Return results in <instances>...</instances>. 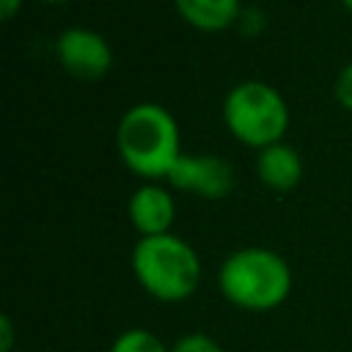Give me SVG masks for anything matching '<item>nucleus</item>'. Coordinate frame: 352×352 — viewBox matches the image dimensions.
Segmentation results:
<instances>
[{
  "label": "nucleus",
  "mask_w": 352,
  "mask_h": 352,
  "mask_svg": "<svg viewBox=\"0 0 352 352\" xmlns=\"http://www.w3.org/2000/svg\"><path fill=\"white\" fill-rule=\"evenodd\" d=\"M116 146L124 165L151 182L168 179L184 154L173 113L157 102H138L124 110L116 129Z\"/></svg>",
  "instance_id": "f257e3e1"
},
{
  "label": "nucleus",
  "mask_w": 352,
  "mask_h": 352,
  "mask_svg": "<svg viewBox=\"0 0 352 352\" xmlns=\"http://www.w3.org/2000/svg\"><path fill=\"white\" fill-rule=\"evenodd\" d=\"M223 297L242 311H272L292 292V267L270 248L248 245L226 256L217 272Z\"/></svg>",
  "instance_id": "f03ea898"
},
{
  "label": "nucleus",
  "mask_w": 352,
  "mask_h": 352,
  "mask_svg": "<svg viewBox=\"0 0 352 352\" xmlns=\"http://www.w3.org/2000/svg\"><path fill=\"white\" fill-rule=\"evenodd\" d=\"M132 272L146 294L160 302H182L201 283V258L195 248L176 234L140 236L132 248Z\"/></svg>",
  "instance_id": "7ed1b4c3"
},
{
  "label": "nucleus",
  "mask_w": 352,
  "mask_h": 352,
  "mask_svg": "<svg viewBox=\"0 0 352 352\" xmlns=\"http://www.w3.org/2000/svg\"><path fill=\"white\" fill-rule=\"evenodd\" d=\"M223 121L231 135L253 148L283 140L289 126V104L283 94L264 80H242L223 99Z\"/></svg>",
  "instance_id": "20e7f679"
},
{
  "label": "nucleus",
  "mask_w": 352,
  "mask_h": 352,
  "mask_svg": "<svg viewBox=\"0 0 352 352\" xmlns=\"http://www.w3.org/2000/svg\"><path fill=\"white\" fill-rule=\"evenodd\" d=\"M55 58L69 74L82 77V80L102 77L113 66V50L107 44V38L82 25H72L58 33Z\"/></svg>",
  "instance_id": "39448f33"
},
{
  "label": "nucleus",
  "mask_w": 352,
  "mask_h": 352,
  "mask_svg": "<svg viewBox=\"0 0 352 352\" xmlns=\"http://www.w3.org/2000/svg\"><path fill=\"white\" fill-rule=\"evenodd\" d=\"M168 182L176 190L195 192L201 198H226L234 184V170L217 154H182L168 173Z\"/></svg>",
  "instance_id": "423d86ee"
},
{
  "label": "nucleus",
  "mask_w": 352,
  "mask_h": 352,
  "mask_svg": "<svg viewBox=\"0 0 352 352\" xmlns=\"http://www.w3.org/2000/svg\"><path fill=\"white\" fill-rule=\"evenodd\" d=\"M126 212H129V223L140 236L170 234V226L176 220V201L162 184L146 182L129 195Z\"/></svg>",
  "instance_id": "0eeeda50"
},
{
  "label": "nucleus",
  "mask_w": 352,
  "mask_h": 352,
  "mask_svg": "<svg viewBox=\"0 0 352 352\" xmlns=\"http://www.w3.org/2000/svg\"><path fill=\"white\" fill-rule=\"evenodd\" d=\"M256 173L270 190L286 192V190L297 187L302 179V157L286 140L270 143V146L258 148V154H256Z\"/></svg>",
  "instance_id": "6e6552de"
},
{
  "label": "nucleus",
  "mask_w": 352,
  "mask_h": 352,
  "mask_svg": "<svg viewBox=\"0 0 352 352\" xmlns=\"http://www.w3.org/2000/svg\"><path fill=\"white\" fill-rule=\"evenodd\" d=\"M176 11L198 30H223L228 28L236 14L242 0H173Z\"/></svg>",
  "instance_id": "1a4fd4ad"
},
{
  "label": "nucleus",
  "mask_w": 352,
  "mask_h": 352,
  "mask_svg": "<svg viewBox=\"0 0 352 352\" xmlns=\"http://www.w3.org/2000/svg\"><path fill=\"white\" fill-rule=\"evenodd\" d=\"M107 352H170V346H165V341L160 336H154L151 330L129 327L121 336H116V341L110 344Z\"/></svg>",
  "instance_id": "9d476101"
},
{
  "label": "nucleus",
  "mask_w": 352,
  "mask_h": 352,
  "mask_svg": "<svg viewBox=\"0 0 352 352\" xmlns=\"http://www.w3.org/2000/svg\"><path fill=\"white\" fill-rule=\"evenodd\" d=\"M170 352H226L212 336L206 333H184L182 338H176V344L170 346Z\"/></svg>",
  "instance_id": "9b49d317"
},
{
  "label": "nucleus",
  "mask_w": 352,
  "mask_h": 352,
  "mask_svg": "<svg viewBox=\"0 0 352 352\" xmlns=\"http://www.w3.org/2000/svg\"><path fill=\"white\" fill-rule=\"evenodd\" d=\"M333 94H336V99H338L346 110H352V60H349L346 66H341V72L336 74Z\"/></svg>",
  "instance_id": "f8f14e48"
},
{
  "label": "nucleus",
  "mask_w": 352,
  "mask_h": 352,
  "mask_svg": "<svg viewBox=\"0 0 352 352\" xmlns=\"http://www.w3.org/2000/svg\"><path fill=\"white\" fill-rule=\"evenodd\" d=\"M0 352H16L14 349V324H11V316H0Z\"/></svg>",
  "instance_id": "ddd939ff"
},
{
  "label": "nucleus",
  "mask_w": 352,
  "mask_h": 352,
  "mask_svg": "<svg viewBox=\"0 0 352 352\" xmlns=\"http://www.w3.org/2000/svg\"><path fill=\"white\" fill-rule=\"evenodd\" d=\"M19 6H22V0H0V16L3 19H11L19 11Z\"/></svg>",
  "instance_id": "4468645a"
},
{
  "label": "nucleus",
  "mask_w": 352,
  "mask_h": 352,
  "mask_svg": "<svg viewBox=\"0 0 352 352\" xmlns=\"http://www.w3.org/2000/svg\"><path fill=\"white\" fill-rule=\"evenodd\" d=\"M341 3H344V6H346V8L352 11V0H341Z\"/></svg>",
  "instance_id": "2eb2a0df"
},
{
  "label": "nucleus",
  "mask_w": 352,
  "mask_h": 352,
  "mask_svg": "<svg viewBox=\"0 0 352 352\" xmlns=\"http://www.w3.org/2000/svg\"><path fill=\"white\" fill-rule=\"evenodd\" d=\"M44 3H66V0H44Z\"/></svg>",
  "instance_id": "dca6fc26"
},
{
  "label": "nucleus",
  "mask_w": 352,
  "mask_h": 352,
  "mask_svg": "<svg viewBox=\"0 0 352 352\" xmlns=\"http://www.w3.org/2000/svg\"><path fill=\"white\" fill-rule=\"evenodd\" d=\"M16 352H28V349H16Z\"/></svg>",
  "instance_id": "f3484780"
}]
</instances>
